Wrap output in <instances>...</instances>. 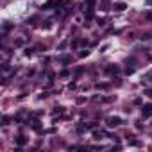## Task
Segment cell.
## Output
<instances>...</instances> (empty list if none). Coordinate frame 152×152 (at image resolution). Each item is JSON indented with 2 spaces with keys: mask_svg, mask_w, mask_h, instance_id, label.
Instances as JSON below:
<instances>
[{
  "mask_svg": "<svg viewBox=\"0 0 152 152\" xmlns=\"http://www.w3.org/2000/svg\"><path fill=\"white\" fill-rule=\"evenodd\" d=\"M106 72H107V74H118L120 70H118V66H111V68H107Z\"/></svg>",
  "mask_w": 152,
  "mask_h": 152,
  "instance_id": "5",
  "label": "cell"
},
{
  "mask_svg": "<svg viewBox=\"0 0 152 152\" xmlns=\"http://www.w3.org/2000/svg\"><path fill=\"white\" fill-rule=\"evenodd\" d=\"M133 72H134V68H127V70H125V74H127V75H131Z\"/></svg>",
  "mask_w": 152,
  "mask_h": 152,
  "instance_id": "6",
  "label": "cell"
},
{
  "mask_svg": "<svg viewBox=\"0 0 152 152\" xmlns=\"http://www.w3.org/2000/svg\"><path fill=\"white\" fill-rule=\"evenodd\" d=\"M122 123V118L120 116H111V118H107V125L109 127H115V125H120Z\"/></svg>",
  "mask_w": 152,
  "mask_h": 152,
  "instance_id": "2",
  "label": "cell"
},
{
  "mask_svg": "<svg viewBox=\"0 0 152 152\" xmlns=\"http://www.w3.org/2000/svg\"><path fill=\"white\" fill-rule=\"evenodd\" d=\"M147 6H152V0H147Z\"/></svg>",
  "mask_w": 152,
  "mask_h": 152,
  "instance_id": "9",
  "label": "cell"
},
{
  "mask_svg": "<svg viewBox=\"0 0 152 152\" xmlns=\"http://www.w3.org/2000/svg\"><path fill=\"white\" fill-rule=\"evenodd\" d=\"M145 93H147V95H148V97H152V90H147V91H145Z\"/></svg>",
  "mask_w": 152,
  "mask_h": 152,
  "instance_id": "8",
  "label": "cell"
},
{
  "mask_svg": "<svg viewBox=\"0 0 152 152\" xmlns=\"http://www.w3.org/2000/svg\"><path fill=\"white\" fill-rule=\"evenodd\" d=\"M25 143H27L25 136H18V138H16V145H18V147H24Z\"/></svg>",
  "mask_w": 152,
  "mask_h": 152,
  "instance_id": "3",
  "label": "cell"
},
{
  "mask_svg": "<svg viewBox=\"0 0 152 152\" xmlns=\"http://www.w3.org/2000/svg\"><path fill=\"white\" fill-rule=\"evenodd\" d=\"M115 9H116V11H123V9H125V4H123V2H118V4H115Z\"/></svg>",
  "mask_w": 152,
  "mask_h": 152,
  "instance_id": "4",
  "label": "cell"
},
{
  "mask_svg": "<svg viewBox=\"0 0 152 152\" xmlns=\"http://www.w3.org/2000/svg\"><path fill=\"white\" fill-rule=\"evenodd\" d=\"M2 122H4V125H7V123H9V118H7V116H4V118H2Z\"/></svg>",
  "mask_w": 152,
  "mask_h": 152,
  "instance_id": "7",
  "label": "cell"
},
{
  "mask_svg": "<svg viewBox=\"0 0 152 152\" xmlns=\"http://www.w3.org/2000/svg\"><path fill=\"white\" fill-rule=\"evenodd\" d=\"M141 115H143L145 118L152 116V104H145V106L141 107Z\"/></svg>",
  "mask_w": 152,
  "mask_h": 152,
  "instance_id": "1",
  "label": "cell"
}]
</instances>
